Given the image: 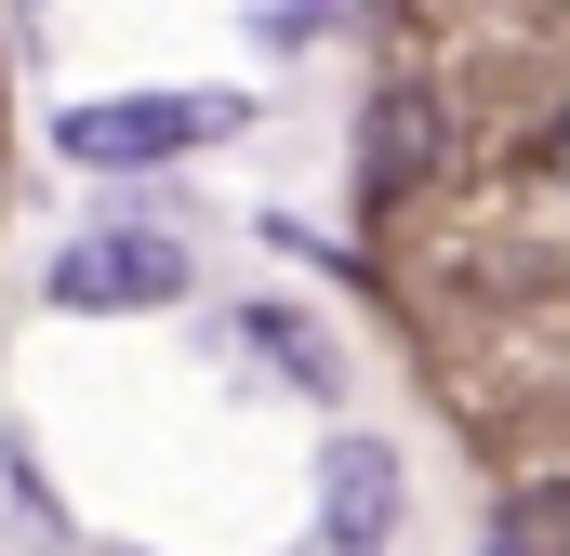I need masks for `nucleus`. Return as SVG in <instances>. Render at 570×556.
<instances>
[{"label":"nucleus","mask_w":570,"mask_h":556,"mask_svg":"<svg viewBox=\"0 0 570 556\" xmlns=\"http://www.w3.org/2000/svg\"><path fill=\"white\" fill-rule=\"evenodd\" d=\"M186 278H199V252H186L173 226H80L40 291H53L67 318H146V305H173Z\"/></svg>","instance_id":"2"},{"label":"nucleus","mask_w":570,"mask_h":556,"mask_svg":"<svg viewBox=\"0 0 570 556\" xmlns=\"http://www.w3.org/2000/svg\"><path fill=\"white\" fill-rule=\"evenodd\" d=\"M239 331H253V345H266V371H292V385H305V398H332V385H345V358H332V345H318V331H305V318H292V305H253V318H239Z\"/></svg>","instance_id":"5"},{"label":"nucleus","mask_w":570,"mask_h":556,"mask_svg":"<svg viewBox=\"0 0 570 556\" xmlns=\"http://www.w3.org/2000/svg\"><path fill=\"white\" fill-rule=\"evenodd\" d=\"M425 172H438V107L412 93V80H399V93H372V146H358V199L385 212V199H399V186H425Z\"/></svg>","instance_id":"4"},{"label":"nucleus","mask_w":570,"mask_h":556,"mask_svg":"<svg viewBox=\"0 0 570 556\" xmlns=\"http://www.w3.org/2000/svg\"><path fill=\"white\" fill-rule=\"evenodd\" d=\"M544 172H558V186H570V107H558V120H544Z\"/></svg>","instance_id":"8"},{"label":"nucleus","mask_w":570,"mask_h":556,"mask_svg":"<svg viewBox=\"0 0 570 556\" xmlns=\"http://www.w3.org/2000/svg\"><path fill=\"white\" fill-rule=\"evenodd\" d=\"M318 544L332 556H385L399 544V450L385 437H332L318 450Z\"/></svg>","instance_id":"3"},{"label":"nucleus","mask_w":570,"mask_h":556,"mask_svg":"<svg viewBox=\"0 0 570 556\" xmlns=\"http://www.w3.org/2000/svg\"><path fill=\"white\" fill-rule=\"evenodd\" d=\"M253 120L239 93H94V107H67L53 146L80 159V172H159V159H199V146H226Z\"/></svg>","instance_id":"1"},{"label":"nucleus","mask_w":570,"mask_h":556,"mask_svg":"<svg viewBox=\"0 0 570 556\" xmlns=\"http://www.w3.org/2000/svg\"><path fill=\"white\" fill-rule=\"evenodd\" d=\"M491 556H570V490H518L504 530H491Z\"/></svg>","instance_id":"6"},{"label":"nucleus","mask_w":570,"mask_h":556,"mask_svg":"<svg viewBox=\"0 0 570 556\" xmlns=\"http://www.w3.org/2000/svg\"><path fill=\"white\" fill-rule=\"evenodd\" d=\"M239 27H253L266 53H305V40L332 27V0H239Z\"/></svg>","instance_id":"7"}]
</instances>
